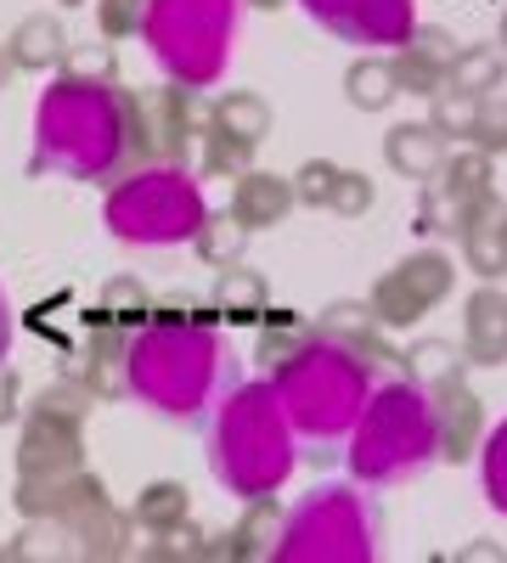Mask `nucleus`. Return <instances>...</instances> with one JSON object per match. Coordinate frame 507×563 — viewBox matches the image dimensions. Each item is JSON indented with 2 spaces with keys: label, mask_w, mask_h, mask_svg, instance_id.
Segmentation results:
<instances>
[{
  "label": "nucleus",
  "mask_w": 507,
  "mask_h": 563,
  "mask_svg": "<svg viewBox=\"0 0 507 563\" xmlns=\"http://www.w3.org/2000/svg\"><path fill=\"white\" fill-rule=\"evenodd\" d=\"M232 384H238L232 350L220 344L209 321L164 316L124 350V389L180 422H198L209 406H220V395Z\"/></svg>",
  "instance_id": "obj_1"
},
{
  "label": "nucleus",
  "mask_w": 507,
  "mask_h": 563,
  "mask_svg": "<svg viewBox=\"0 0 507 563\" xmlns=\"http://www.w3.org/2000/svg\"><path fill=\"white\" fill-rule=\"evenodd\" d=\"M130 147L124 135V97L102 79L63 74L34 108V175L68 180H108Z\"/></svg>",
  "instance_id": "obj_2"
},
{
  "label": "nucleus",
  "mask_w": 507,
  "mask_h": 563,
  "mask_svg": "<svg viewBox=\"0 0 507 563\" xmlns=\"http://www.w3.org/2000/svg\"><path fill=\"white\" fill-rule=\"evenodd\" d=\"M209 474L243 501L283 490V479L294 474V422L271 378L232 384L220 395V411L209 422Z\"/></svg>",
  "instance_id": "obj_3"
},
{
  "label": "nucleus",
  "mask_w": 507,
  "mask_h": 563,
  "mask_svg": "<svg viewBox=\"0 0 507 563\" xmlns=\"http://www.w3.org/2000/svg\"><path fill=\"white\" fill-rule=\"evenodd\" d=\"M434 456V406L423 384H384L378 395H366L355 429H350V474L373 490L418 479Z\"/></svg>",
  "instance_id": "obj_4"
},
{
  "label": "nucleus",
  "mask_w": 507,
  "mask_h": 563,
  "mask_svg": "<svg viewBox=\"0 0 507 563\" xmlns=\"http://www.w3.org/2000/svg\"><path fill=\"white\" fill-rule=\"evenodd\" d=\"M276 400H283L294 434L310 440H344L355 429V417L373 395V366H366L355 350L333 344V339H310L299 355H288L276 366Z\"/></svg>",
  "instance_id": "obj_5"
},
{
  "label": "nucleus",
  "mask_w": 507,
  "mask_h": 563,
  "mask_svg": "<svg viewBox=\"0 0 507 563\" xmlns=\"http://www.w3.org/2000/svg\"><path fill=\"white\" fill-rule=\"evenodd\" d=\"M243 0H147L142 40L180 90H209L225 74Z\"/></svg>",
  "instance_id": "obj_6"
},
{
  "label": "nucleus",
  "mask_w": 507,
  "mask_h": 563,
  "mask_svg": "<svg viewBox=\"0 0 507 563\" xmlns=\"http://www.w3.org/2000/svg\"><path fill=\"white\" fill-rule=\"evenodd\" d=\"M102 220L130 249H175V243L198 238V225L209 220V203H203V186L180 164H153L113 186L102 203Z\"/></svg>",
  "instance_id": "obj_7"
},
{
  "label": "nucleus",
  "mask_w": 507,
  "mask_h": 563,
  "mask_svg": "<svg viewBox=\"0 0 507 563\" xmlns=\"http://www.w3.org/2000/svg\"><path fill=\"white\" fill-rule=\"evenodd\" d=\"M271 558H283V563H310V558H321V563H333V558L373 563L378 558V512L350 485H321L288 512Z\"/></svg>",
  "instance_id": "obj_8"
},
{
  "label": "nucleus",
  "mask_w": 507,
  "mask_h": 563,
  "mask_svg": "<svg viewBox=\"0 0 507 563\" xmlns=\"http://www.w3.org/2000/svg\"><path fill=\"white\" fill-rule=\"evenodd\" d=\"M451 282H456L451 260L440 249H423V254L400 260L395 271H384L373 282V299H366V305H373V316L389 327V333H400V327H418L451 294Z\"/></svg>",
  "instance_id": "obj_9"
},
{
  "label": "nucleus",
  "mask_w": 507,
  "mask_h": 563,
  "mask_svg": "<svg viewBox=\"0 0 507 563\" xmlns=\"http://www.w3.org/2000/svg\"><path fill=\"white\" fill-rule=\"evenodd\" d=\"M491 153H445V164L423 180V203H418V231L423 238H456L480 198H491Z\"/></svg>",
  "instance_id": "obj_10"
},
{
  "label": "nucleus",
  "mask_w": 507,
  "mask_h": 563,
  "mask_svg": "<svg viewBox=\"0 0 507 563\" xmlns=\"http://www.w3.org/2000/svg\"><path fill=\"white\" fill-rule=\"evenodd\" d=\"M299 7L350 45H406V34L418 29L411 0H299Z\"/></svg>",
  "instance_id": "obj_11"
},
{
  "label": "nucleus",
  "mask_w": 507,
  "mask_h": 563,
  "mask_svg": "<svg viewBox=\"0 0 507 563\" xmlns=\"http://www.w3.org/2000/svg\"><path fill=\"white\" fill-rule=\"evenodd\" d=\"M429 406H434V456L451 467L469 462L485 445V400L469 389V378H451L429 389Z\"/></svg>",
  "instance_id": "obj_12"
},
{
  "label": "nucleus",
  "mask_w": 507,
  "mask_h": 563,
  "mask_svg": "<svg viewBox=\"0 0 507 563\" xmlns=\"http://www.w3.org/2000/svg\"><path fill=\"white\" fill-rule=\"evenodd\" d=\"M451 57H456V40L434 23H418L406 34V45H395V85L406 90V97H440L445 90V74H451Z\"/></svg>",
  "instance_id": "obj_13"
},
{
  "label": "nucleus",
  "mask_w": 507,
  "mask_h": 563,
  "mask_svg": "<svg viewBox=\"0 0 507 563\" xmlns=\"http://www.w3.org/2000/svg\"><path fill=\"white\" fill-rule=\"evenodd\" d=\"M389 327L373 316V305H361V299H339L316 316V339H333L344 350H355L366 366H400V355L389 350Z\"/></svg>",
  "instance_id": "obj_14"
},
{
  "label": "nucleus",
  "mask_w": 507,
  "mask_h": 563,
  "mask_svg": "<svg viewBox=\"0 0 507 563\" xmlns=\"http://www.w3.org/2000/svg\"><path fill=\"white\" fill-rule=\"evenodd\" d=\"M456 243H463V265L480 276V282H496L507 276V203L491 192L469 209L463 231H456Z\"/></svg>",
  "instance_id": "obj_15"
},
{
  "label": "nucleus",
  "mask_w": 507,
  "mask_h": 563,
  "mask_svg": "<svg viewBox=\"0 0 507 563\" xmlns=\"http://www.w3.org/2000/svg\"><path fill=\"white\" fill-rule=\"evenodd\" d=\"M463 355H469V366H507V294L496 282L474 288V299H469Z\"/></svg>",
  "instance_id": "obj_16"
},
{
  "label": "nucleus",
  "mask_w": 507,
  "mask_h": 563,
  "mask_svg": "<svg viewBox=\"0 0 507 563\" xmlns=\"http://www.w3.org/2000/svg\"><path fill=\"white\" fill-rule=\"evenodd\" d=\"M294 180L283 175H265V169H243L238 175V192H232V214L249 225V231H265V225H283L294 214Z\"/></svg>",
  "instance_id": "obj_17"
},
{
  "label": "nucleus",
  "mask_w": 507,
  "mask_h": 563,
  "mask_svg": "<svg viewBox=\"0 0 507 563\" xmlns=\"http://www.w3.org/2000/svg\"><path fill=\"white\" fill-rule=\"evenodd\" d=\"M445 135L429 124V119H418V124H395L389 135H384V164L395 169V175H406V180H429L440 164H445Z\"/></svg>",
  "instance_id": "obj_18"
},
{
  "label": "nucleus",
  "mask_w": 507,
  "mask_h": 563,
  "mask_svg": "<svg viewBox=\"0 0 507 563\" xmlns=\"http://www.w3.org/2000/svg\"><path fill=\"white\" fill-rule=\"evenodd\" d=\"M445 90H463V97H496V90H507V57H502V45H456Z\"/></svg>",
  "instance_id": "obj_19"
},
{
  "label": "nucleus",
  "mask_w": 507,
  "mask_h": 563,
  "mask_svg": "<svg viewBox=\"0 0 507 563\" xmlns=\"http://www.w3.org/2000/svg\"><path fill=\"white\" fill-rule=\"evenodd\" d=\"M7 57H12V68H29V74H40V68H57L63 57H68V34H63V23L57 18H23L18 23V34L7 40Z\"/></svg>",
  "instance_id": "obj_20"
},
{
  "label": "nucleus",
  "mask_w": 507,
  "mask_h": 563,
  "mask_svg": "<svg viewBox=\"0 0 507 563\" xmlns=\"http://www.w3.org/2000/svg\"><path fill=\"white\" fill-rule=\"evenodd\" d=\"M400 372L411 384L434 389V384H451V378H469V355H463V344H451V339H418V344H406Z\"/></svg>",
  "instance_id": "obj_21"
},
{
  "label": "nucleus",
  "mask_w": 507,
  "mask_h": 563,
  "mask_svg": "<svg viewBox=\"0 0 507 563\" xmlns=\"http://www.w3.org/2000/svg\"><path fill=\"white\" fill-rule=\"evenodd\" d=\"M214 130L243 141V147H260V141L271 135V102L260 97V90H225V97L214 102Z\"/></svg>",
  "instance_id": "obj_22"
},
{
  "label": "nucleus",
  "mask_w": 507,
  "mask_h": 563,
  "mask_svg": "<svg viewBox=\"0 0 507 563\" xmlns=\"http://www.w3.org/2000/svg\"><path fill=\"white\" fill-rule=\"evenodd\" d=\"M344 97H350V108H361V113H384V108L400 97L389 57H361V63H350V68H344Z\"/></svg>",
  "instance_id": "obj_23"
},
{
  "label": "nucleus",
  "mask_w": 507,
  "mask_h": 563,
  "mask_svg": "<svg viewBox=\"0 0 507 563\" xmlns=\"http://www.w3.org/2000/svg\"><path fill=\"white\" fill-rule=\"evenodd\" d=\"M214 310L225 321H260L271 310V294H265V276L260 271H232L225 265L220 282H214Z\"/></svg>",
  "instance_id": "obj_24"
},
{
  "label": "nucleus",
  "mask_w": 507,
  "mask_h": 563,
  "mask_svg": "<svg viewBox=\"0 0 507 563\" xmlns=\"http://www.w3.org/2000/svg\"><path fill=\"white\" fill-rule=\"evenodd\" d=\"M276 536H283V530H276V501L260 496V501H249L243 525L225 536V558H271V541Z\"/></svg>",
  "instance_id": "obj_25"
},
{
  "label": "nucleus",
  "mask_w": 507,
  "mask_h": 563,
  "mask_svg": "<svg viewBox=\"0 0 507 563\" xmlns=\"http://www.w3.org/2000/svg\"><path fill=\"white\" fill-rule=\"evenodd\" d=\"M180 519H187V485L158 479V485H147L142 496H135V525H142L147 536H164V530H175Z\"/></svg>",
  "instance_id": "obj_26"
},
{
  "label": "nucleus",
  "mask_w": 507,
  "mask_h": 563,
  "mask_svg": "<svg viewBox=\"0 0 507 563\" xmlns=\"http://www.w3.org/2000/svg\"><path fill=\"white\" fill-rule=\"evenodd\" d=\"M243 243H249V225L225 209V214H209L203 225H198V238H192V249L209 260V265H232L238 254H243Z\"/></svg>",
  "instance_id": "obj_27"
},
{
  "label": "nucleus",
  "mask_w": 507,
  "mask_h": 563,
  "mask_svg": "<svg viewBox=\"0 0 507 563\" xmlns=\"http://www.w3.org/2000/svg\"><path fill=\"white\" fill-rule=\"evenodd\" d=\"M474 119H480V97H463V90H440V97H429V124L445 141H469Z\"/></svg>",
  "instance_id": "obj_28"
},
{
  "label": "nucleus",
  "mask_w": 507,
  "mask_h": 563,
  "mask_svg": "<svg viewBox=\"0 0 507 563\" xmlns=\"http://www.w3.org/2000/svg\"><path fill=\"white\" fill-rule=\"evenodd\" d=\"M469 147L480 153H507V90H496V97H480V119H474V135Z\"/></svg>",
  "instance_id": "obj_29"
},
{
  "label": "nucleus",
  "mask_w": 507,
  "mask_h": 563,
  "mask_svg": "<svg viewBox=\"0 0 507 563\" xmlns=\"http://www.w3.org/2000/svg\"><path fill=\"white\" fill-rule=\"evenodd\" d=\"M480 456H485V501L496 512H507V422H496V429L485 434Z\"/></svg>",
  "instance_id": "obj_30"
},
{
  "label": "nucleus",
  "mask_w": 507,
  "mask_h": 563,
  "mask_svg": "<svg viewBox=\"0 0 507 563\" xmlns=\"http://www.w3.org/2000/svg\"><path fill=\"white\" fill-rule=\"evenodd\" d=\"M310 339H316V327H305V321H276V327H265V333H260V361L276 372L288 355H299Z\"/></svg>",
  "instance_id": "obj_31"
},
{
  "label": "nucleus",
  "mask_w": 507,
  "mask_h": 563,
  "mask_svg": "<svg viewBox=\"0 0 507 563\" xmlns=\"http://www.w3.org/2000/svg\"><path fill=\"white\" fill-rule=\"evenodd\" d=\"M333 186H339V164L333 158H310L299 175H294V198L305 209H328L333 203Z\"/></svg>",
  "instance_id": "obj_32"
},
{
  "label": "nucleus",
  "mask_w": 507,
  "mask_h": 563,
  "mask_svg": "<svg viewBox=\"0 0 507 563\" xmlns=\"http://www.w3.org/2000/svg\"><path fill=\"white\" fill-rule=\"evenodd\" d=\"M378 203V192H373V180H366L361 169H339V186H333V214H344V220H361L366 209Z\"/></svg>",
  "instance_id": "obj_33"
},
{
  "label": "nucleus",
  "mask_w": 507,
  "mask_h": 563,
  "mask_svg": "<svg viewBox=\"0 0 507 563\" xmlns=\"http://www.w3.org/2000/svg\"><path fill=\"white\" fill-rule=\"evenodd\" d=\"M142 305H147V288L135 276H113L102 288V316H135Z\"/></svg>",
  "instance_id": "obj_34"
},
{
  "label": "nucleus",
  "mask_w": 507,
  "mask_h": 563,
  "mask_svg": "<svg viewBox=\"0 0 507 563\" xmlns=\"http://www.w3.org/2000/svg\"><path fill=\"white\" fill-rule=\"evenodd\" d=\"M79 79H113V52H108V45H68V57H63Z\"/></svg>",
  "instance_id": "obj_35"
},
{
  "label": "nucleus",
  "mask_w": 507,
  "mask_h": 563,
  "mask_svg": "<svg viewBox=\"0 0 507 563\" xmlns=\"http://www.w3.org/2000/svg\"><path fill=\"white\" fill-rule=\"evenodd\" d=\"M97 12H102L108 34H130L135 23H142V18H135V0H97Z\"/></svg>",
  "instance_id": "obj_36"
},
{
  "label": "nucleus",
  "mask_w": 507,
  "mask_h": 563,
  "mask_svg": "<svg viewBox=\"0 0 507 563\" xmlns=\"http://www.w3.org/2000/svg\"><path fill=\"white\" fill-rule=\"evenodd\" d=\"M18 395H23V384H18V372L12 366H0V422H12L23 406H18Z\"/></svg>",
  "instance_id": "obj_37"
},
{
  "label": "nucleus",
  "mask_w": 507,
  "mask_h": 563,
  "mask_svg": "<svg viewBox=\"0 0 507 563\" xmlns=\"http://www.w3.org/2000/svg\"><path fill=\"white\" fill-rule=\"evenodd\" d=\"M456 563H507V547L502 541H474V547L456 552Z\"/></svg>",
  "instance_id": "obj_38"
},
{
  "label": "nucleus",
  "mask_w": 507,
  "mask_h": 563,
  "mask_svg": "<svg viewBox=\"0 0 507 563\" xmlns=\"http://www.w3.org/2000/svg\"><path fill=\"white\" fill-rule=\"evenodd\" d=\"M7 350H12V305L0 294V361H7Z\"/></svg>",
  "instance_id": "obj_39"
},
{
  "label": "nucleus",
  "mask_w": 507,
  "mask_h": 563,
  "mask_svg": "<svg viewBox=\"0 0 507 563\" xmlns=\"http://www.w3.org/2000/svg\"><path fill=\"white\" fill-rule=\"evenodd\" d=\"M7 74H12V57H0V85H7Z\"/></svg>",
  "instance_id": "obj_40"
},
{
  "label": "nucleus",
  "mask_w": 507,
  "mask_h": 563,
  "mask_svg": "<svg viewBox=\"0 0 507 563\" xmlns=\"http://www.w3.org/2000/svg\"><path fill=\"white\" fill-rule=\"evenodd\" d=\"M502 57H507V12H502Z\"/></svg>",
  "instance_id": "obj_41"
},
{
  "label": "nucleus",
  "mask_w": 507,
  "mask_h": 563,
  "mask_svg": "<svg viewBox=\"0 0 507 563\" xmlns=\"http://www.w3.org/2000/svg\"><path fill=\"white\" fill-rule=\"evenodd\" d=\"M254 7H283V0H254Z\"/></svg>",
  "instance_id": "obj_42"
}]
</instances>
